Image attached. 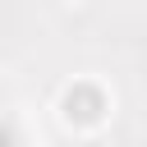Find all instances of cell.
<instances>
[{
    "label": "cell",
    "mask_w": 147,
    "mask_h": 147,
    "mask_svg": "<svg viewBox=\"0 0 147 147\" xmlns=\"http://www.w3.org/2000/svg\"><path fill=\"white\" fill-rule=\"evenodd\" d=\"M60 110H64V119H69V124H78V129H96V124L106 119L110 101H106V92H101L96 83H74V87L64 92Z\"/></svg>",
    "instance_id": "cell-1"
},
{
    "label": "cell",
    "mask_w": 147,
    "mask_h": 147,
    "mask_svg": "<svg viewBox=\"0 0 147 147\" xmlns=\"http://www.w3.org/2000/svg\"><path fill=\"white\" fill-rule=\"evenodd\" d=\"M0 147H18V133H14L9 119H0Z\"/></svg>",
    "instance_id": "cell-2"
}]
</instances>
